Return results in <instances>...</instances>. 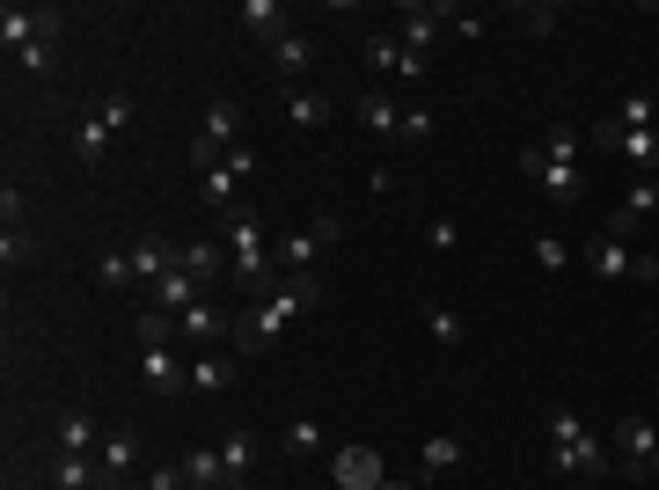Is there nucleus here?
<instances>
[{
  "label": "nucleus",
  "instance_id": "nucleus-1",
  "mask_svg": "<svg viewBox=\"0 0 659 490\" xmlns=\"http://www.w3.org/2000/svg\"><path fill=\"white\" fill-rule=\"evenodd\" d=\"M308 308H322V278H316V271H286V278H279L271 294H257V308L227 330V344H235L243 359H257V351H271V344L286 337Z\"/></svg>",
  "mask_w": 659,
  "mask_h": 490
},
{
  "label": "nucleus",
  "instance_id": "nucleus-2",
  "mask_svg": "<svg viewBox=\"0 0 659 490\" xmlns=\"http://www.w3.org/2000/svg\"><path fill=\"white\" fill-rule=\"evenodd\" d=\"M542 440H550V476H615V446L601 432H586L579 410H542Z\"/></svg>",
  "mask_w": 659,
  "mask_h": 490
},
{
  "label": "nucleus",
  "instance_id": "nucleus-3",
  "mask_svg": "<svg viewBox=\"0 0 659 490\" xmlns=\"http://www.w3.org/2000/svg\"><path fill=\"white\" fill-rule=\"evenodd\" d=\"M227 264H235V278H243L249 294H271V242H264V227L249 220V213L227 220Z\"/></svg>",
  "mask_w": 659,
  "mask_h": 490
},
{
  "label": "nucleus",
  "instance_id": "nucleus-4",
  "mask_svg": "<svg viewBox=\"0 0 659 490\" xmlns=\"http://www.w3.org/2000/svg\"><path fill=\"white\" fill-rule=\"evenodd\" d=\"M615 476L631 483H652V454H659V425L652 417H615Z\"/></svg>",
  "mask_w": 659,
  "mask_h": 490
},
{
  "label": "nucleus",
  "instance_id": "nucleus-5",
  "mask_svg": "<svg viewBox=\"0 0 659 490\" xmlns=\"http://www.w3.org/2000/svg\"><path fill=\"white\" fill-rule=\"evenodd\" d=\"M609 154H623L637 176H652L659 169V124H615V118H601V132H593Z\"/></svg>",
  "mask_w": 659,
  "mask_h": 490
},
{
  "label": "nucleus",
  "instance_id": "nucleus-6",
  "mask_svg": "<svg viewBox=\"0 0 659 490\" xmlns=\"http://www.w3.org/2000/svg\"><path fill=\"white\" fill-rule=\"evenodd\" d=\"M140 381L154 395H184V389H191V359H184L176 344H146V351H140Z\"/></svg>",
  "mask_w": 659,
  "mask_h": 490
},
{
  "label": "nucleus",
  "instance_id": "nucleus-7",
  "mask_svg": "<svg viewBox=\"0 0 659 490\" xmlns=\"http://www.w3.org/2000/svg\"><path fill=\"white\" fill-rule=\"evenodd\" d=\"M520 169L536 176V183L557 198V205H579V162H550L542 147H528V154H520Z\"/></svg>",
  "mask_w": 659,
  "mask_h": 490
},
{
  "label": "nucleus",
  "instance_id": "nucleus-8",
  "mask_svg": "<svg viewBox=\"0 0 659 490\" xmlns=\"http://www.w3.org/2000/svg\"><path fill=\"white\" fill-rule=\"evenodd\" d=\"M330 476H338V490H381V483H389V468H381L374 446H338Z\"/></svg>",
  "mask_w": 659,
  "mask_h": 490
},
{
  "label": "nucleus",
  "instance_id": "nucleus-9",
  "mask_svg": "<svg viewBox=\"0 0 659 490\" xmlns=\"http://www.w3.org/2000/svg\"><path fill=\"white\" fill-rule=\"evenodd\" d=\"M579 256H586V271H593V278H609V286H615V278H631V256H637V249L623 242V235H609V227H601Z\"/></svg>",
  "mask_w": 659,
  "mask_h": 490
},
{
  "label": "nucleus",
  "instance_id": "nucleus-10",
  "mask_svg": "<svg viewBox=\"0 0 659 490\" xmlns=\"http://www.w3.org/2000/svg\"><path fill=\"white\" fill-rule=\"evenodd\" d=\"M243 29L257 37V45H286V37H293L286 0H243Z\"/></svg>",
  "mask_w": 659,
  "mask_h": 490
},
{
  "label": "nucleus",
  "instance_id": "nucleus-11",
  "mask_svg": "<svg viewBox=\"0 0 659 490\" xmlns=\"http://www.w3.org/2000/svg\"><path fill=\"white\" fill-rule=\"evenodd\" d=\"M455 15H462V8H447V0H433V8H403V45L425 59V51H433V37L455 23Z\"/></svg>",
  "mask_w": 659,
  "mask_h": 490
},
{
  "label": "nucleus",
  "instance_id": "nucleus-12",
  "mask_svg": "<svg viewBox=\"0 0 659 490\" xmlns=\"http://www.w3.org/2000/svg\"><path fill=\"white\" fill-rule=\"evenodd\" d=\"M96 462H103V490L125 483V476H132V462H140V432H103Z\"/></svg>",
  "mask_w": 659,
  "mask_h": 490
},
{
  "label": "nucleus",
  "instance_id": "nucleus-13",
  "mask_svg": "<svg viewBox=\"0 0 659 490\" xmlns=\"http://www.w3.org/2000/svg\"><path fill=\"white\" fill-rule=\"evenodd\" d=\"M176 330H184V344H213V337H227V330H235V322L220 315L213 300H191V308H184V315H176Z\"/></svg>",
  "mask_w": 659,
  "mask_h": 490
},
{
  "label": "nucleus",
  "instance_id": "nucleus-14",
  "mask_svg": "<svg viewBox=\"0 0 659 490\" xmlns=\"http://www.w3.org/2000/svg\"><path fill=\"white\" fill-rule=\"evenodd\" d=\"M51 490H103V462L96 454H59L51 462Z\"/></svg>",
  "mask_w": 659,
  "mask_h": 490
},
{
  "label": "nucleus",
  "instance_id": "nucleus-15",
  "mask_svg": "<svg viewBox=\"0 0 659 490\" xmlns=\"http://www.w3.org/2000/svg\"><path fill=\"white\" fill-rule=\"evenodd\" d=\"M191 300H205V286H198V278H191L184 264H176L169 278H154V308H162V315H184Z\"/></svg>",
  "mask_w": 659,
  "mask_h": 490
},
{
  "label": "nucleus",
  "instance_id": "nucleus-16",
  "mask_svg": "<svg viewBox=\"0 0 659 490\" xmlns=\"http://www.w3.org/2000/svg\"><path fill=\"white\" fill-rule=\"evenodd\" d=\"M132 271H140L146 286H154V278H169V271H176V242H162V235H140V242H132Z\"/></svg>",
  "mask_w": 659,
  "mask_h": 490
},
{
  "label": "nucleus",
  "instance_id": "nucleus-17",
  "mask_svg": "<svg viewBox=\"0 0 659 490\" xmlns=\"http://www.w3.org/2000/svg\"><path fill=\"white\" fill-rule=\"evenodd\" d=\"M184 476H191V490H235V483H227L220 446H191V454H184Z\"/></svg>",
  "mask_w": 659,
  "mask_h": 490
},
{
  "label": "nucleus",
  "instance_id": "nucleus-18",
  "mask_svg": "<svg viewBox=\"0 0 659 490\" xmlns=\"http://www.w3.org/2000/svg\"><path fill=\"white\" fill-rule=\"evenodd\" d=\"M235 183H249V176L235 169V162L205 169V176H198V205H220V213H227V205H235Z\"/></svg>",
  "mask_w": 659,
  "mask_h": 490
},
{
  "label": "nucleus",
  "instance_id": "nucleus-19",
  "mask_svg": "<svg viewBox=\"0 0 659 490\" xmlns=\"http://www.w3.org/2000/svg\"><path fill=\"white\" fill-rule=\"evenodd\" d=\"M374 67H389V74H403V81H425V59H417L403 37H374Z\"/></svg>",
  "mask_w": 659,
  "mask_h": 490
},
{
  "label": "nucleus",
  "instance_id": "nucleus-20",
  "mask_svg": "<svg viewBox=\"0 0 659 490\" xmlns=\"http://www.w3.org/2000/svg\"><path fill=\"white\" fill-rule=\"evenodd\" d=\"M286 118L301 132H316V124H330V96L322 88H286Z\"/></svg>",
  "mask_w": 659,
  "mask_h": 490
},
{
  "label": "nucleus",
  "instance_id": "nucleus-21",
  "mask_svg": "<svg viewBox=\"0 0 659 490\" xmlns=\"http://www.w3.org/2000/svg\"><path fill=\"white\" fill-rule=\"evenodd\" d=\"M227 381H235V359H220V351H198L191 359V389L198 395H220Z\"/></svg>",
  "mask_w": 659,
  "mask_h": 490
},
{
  "label": "nucleus",
  "instance_id": "nucleus-22",
  "mask_svg": "<svg viewBox=\"0 0 659 490\" xmlns=\"http://www.w3.org/2000/svg\"><path fill=\"white\" fill-rule=\"evenodd\" d=\"M89 446H103V432H96V417H81V410H67V417H59V454H89Z\"/></svg>",
  "mask_w": 659,
  "mask_h": 490
},
{
  "label": "nucleus",
  "instance_id": "nucleus-23",
  "mask_svg": "<svg viewBox=\"0 0 659 490\" xmlns=\"http://www.w3.org/2000/svg\"><path fill=\"white\" fill-rule=\"evenodd\" d=\"M220 462H227V483L243 490V476L257 468V440H249V432H227V440H220Z\"/></svg>",
  "mask_w": 659,
  "mask_h": 490
},
{
  "label": "nucleus",
  "instance_id": "nucleus-24",
  "mask_svg": "<svg viewBox=\"0 0 659 490\" xmlns=\"http://www.w3.org/2000/svg\"><path fill=\"white\" fill-rule=\"evenodd\" d=\"M360 124L374 132V140H396V132H403V110H396L389 96H366L360 103Z\"/></svg>",
  "mask_w": 659,
  "mask_h": 490
},
{
  "label": "nucleus",
  "instance_id": "nucleus-25",
  "mask_svg": "<svg viewBox=\"0 0 659 490\" xmlns=\"http://www.w3.org/2000/svg\"><path fill=\"white\" fill-rule=\"evenodd\" d=\"M176 264L191 271L198 286H213V278H220V242H184V249H176Z\"/></svg>",
  "mask_w": 659,
  "mask_h": 490
},
{
  "label": "nucleus",
  "instance_id": "nucleus-26",
  "mask_svg": "<svg viewBox=\"0 0 659 490\" xmlns=\"http://www.w3.org/2000/svg\"><path fill=\"white\" fill-rule=\"evenodd\" d=\"M110 140H118V132H110V124H103V110L89 124H81V132H73V154H81V162H89V169H96L103 154H110Z\"/></svg>",
  "mask_w": 659,
  "mask_h": 490
},
{
  "label": "nucleus",
  "instance_id": "nucleus-27",
  "mask_svg": "<svg viewBox=\"0 0 659 490\" xmlns=\"http://www.w3.org/2000/svg\"><path fill=\"white\" fill-rule=\"evenodd\" d=\"M316 256H322L316 227H301V235H286V242H279V264H286V271H316Z\"/></svg>",
  "mask_w": 659,
  "mask_h": 490
},
{
  "label": "nucleus",
  "instance_id": "nucleus-28",
  "mask_svg": "<svg viewBox=\"0 0 659 490\" xmlns=\"http://www.w3.org/2000/svg\"><path fill=\"white\" fill-rule=\"evenodd\" d=\"M271 67H279V74H308V67H316V45L293 29L286 45H271Z\"/></svg>",
  "mask_w": 659,
  "mask_h": 490
},
{
  "label": "nucleus",
  "instance_id": "nucleus-29",
  "mask_svg": "<svg viewBox=\"0 0 659 490\" xmlns=\"http://www.w3.org/2000/svg\"><path fill=\"white\" fill-rule=\"evenodd\" d=\"M132 337H140V351H146V344H176L184 330H176V315H162V308H146V315H132Z\"/></svg>",
  "mask_w": 659,
  "mask_h": 490
},
{
  "label": "nucleus",
  "instance_id": "nucleus-30",
  "mask_svg": "<svg viewBox=\"0 0 659 490\" xmlns=\"http://www.w3.org/2000/svg\"><path fill=\"white\" fill-rule=\"evenodd\" d=\"M0 264H8V271H30V264H37V242H30V227H0Z\"/></svg>",
  "mask_w": 659,
  "mask_h": 490
},
{
  "label": "nucleus",
  "instance_id": "nucleus-31",
  "mask_svg": "<svg viewBox=\"0 0 659 490\" xmlns=\"http://www.w3.org/2000/svg\"><path fill=\"white\" fill-rule=\"evenodd\" d=\"M132 278H140V271H132V256H118V249H110V256H96V286H103V294H125Z\"/></svg>",
  "mask_w": 659,
  "mask_h": 490
},
{
  "label": "nucleus",
  "instance_id": "nucleus-32",
  "mask_svg": "<svg viewBox=\"0 0 659 490\" xmlns=\"http://www.w3.org/2000/svg\"><path fill=\"white\" fill-rule=\"evenodd\" d=\"M425 468H433V476L462 468V440H455V432H433V440H425Z\"/></svg>",
  "mask_w": 659,
  "mask_h": 490
},
{
  "label": "nucleus",
  "instance_id": "nucleus-33",
  "mask_svg": "<svg viewBox=\"0 0 659 490\" xmlns=\"http://www.w3.org/2000/svg\"><path fill=\"white\" fill-rule=\"evenodd\" d=\"M279 446H286V454H316V446H322V425H316V417H293L286 432H279Z\"/></svg>",
  "mask_w": 659,
  "mask_h": 490
},
{
  "label": "nucleus",
  "instance_id": "nucleus-34",
  "mask_svg": "<svg viewBox=\"0 0 659 490\" xmlns=\"http://www.w3.org/2000/svg\"><path fill=\"white\" fill-rule=\"evenodd\" d=\"M579 132H572V124H550V132H542V154H550V162H579Z\"/></svg>",
  "mask_w": 659,
  "mask_h": 490
},
{
  "label": "nucleus",
  "instance_id": "nucleus-35",
  "mask_svg": "<svg viewBox=\"0 0 659 490\" xmlns=\"http://www.w3.org/2000/svg\"><path fill=\"white\" fill-rule=\"evenodd\" d=\"M425 330H433L439 344H462V315H455V308H439V300L425 308Z\"/></svg>",
  "mask_w": 659,
  "mask_h": 490
},
{
  "label": "nucleus",
  "instance_id": "nucleus-36",
  "mask_svg": "<svg viewBox=\"0 0 659 490\" xmlns=\"http://www.w3.org/2000/svg\"><path fill=\"white\" fill-rule=\"evenodd\" d=\"M403 147H425L433 140V110H403V132H396Z\"/></svg>",
  "mask_w": 659,
  "mask_h": 490
},
{
  "label": "nucleus",
  "instance_id": "nucleus-37",
  "mask_svg": "<svg viewBox=\"0 0 659 490\" xmlns=\"http://www.w3.org/2000/svg\"><path fill=\"white\" fill-rule=\"evenodd\" d=\"M536 264L542 271H564V264H572V249H564L557 235H536Z\"/></svg>",
  "mask_w": 659,
  "mask_h": 490
},
{
  "label": "nucleus",
  "instance_id": "nucleus-38",
  "mask_svg": "<svg viewBox=\"0 0 659 490\" xmlns=\"http://www.w3.org/2000/svg\"><path fill=\"white\" fill-rule=\"evenodd\" d=\"M425 242H433L439 256H455V249H462V227H455V220H433V227H425Z\"/></svg>",
  "mask_w": 659,
  "mask_h": 490
},
{
  "label": "nucleus",
  "instance_id": "nucleus-39",
  "mask_svg": "<svg viewBox=\"0 0 659 490\" xmlns=\"http://www.w3.org/2000/svg\"><path fill=\"white\" fill-rule=\"evenodd\" d=\"M631 286H659V249H637L631 256Z\"/></svg>",
  "mask_w": 659,
  "mask_h": 490
},
{
  "label": "nucleus",
  "instance_id": "nucleus-40",
  "mask_svg": "<svg viewBox=\"0 0 659 490\" xmlns=\"http://www.w3.org/2000/svg\"><path fill=\"white\" fill-rule=\"evenodd\" d=\"M520 23H528V37H557V8H520Z\"/></svg>",
  "mask_w": 659,
  "mask_h": 490
},
{
  "label": "nucleus",
  "instance_id": "nucleus-41",
  "mask_svg": "<svg viewBox=\"0 0 659 490\" xmlns=\"http://www.w3.org/2000/svg\"><path fill=\"white\" fill-rule=\"evenodd\" d=\"M191 476H184V462H169V468H146V490H184Z\"/></svg>",
  "mask_w": 659,
  "mask_h": 490
},
{
  "label": "nucleus",
  "instance_id": "nucleus-42",
  "mask_svg": "<svg viewBox=\"0 0 659 490\" xmlns=\"http://www.w3.org/2000/svg\"><path fill=\"white\" fill-rule=\"evenodd\" d=\"M615 124H652V96H623V110H615Z\"/></svg>",
  "mask_w": 659,
  "mask_h": 490
},
{
  "label": "nucleus",
  "instance_id": "nucleus-43",
  "mask_svg": "<svg viewBox=\"0 0 659 490\" xmlns=\"http://www.w3.org/2000/svg\"><path fill=\"white\" fill-rule=\"evenodd\" d=\"M103 124H110V132H125V124H132V96H110V103H103Z\"/></svg>",
  "mask_w": 659,
  "mask_h": 490
},
{
  "label": "nucleus",
  "instance_id": "nucleus-44",
  "mask_svg": "<svg viewBox=\"0 0 659 490\" xmlns=\"http://www.w3.org/2000/svg\"><path fill=\"white\" fill-rule=\"evenodd\" d=\"M0 227H23V191H15V183L0 191Z\"/></svg>",
  "mask_w": 659,
  "mask_h": 490
},
{
  "label": "nucleus",
  "instance_id": "nucleus-45",
  "mask_svg": "<svg viewBox=\"0 0 659 490\" xmlns=\"http://www.w3.org/2000/svg\"><path fill=\"white\" fill-rule=\"evenodd\" d=\"M381 490H411V483H381Z\"/></svg>",
  "mask_w": 659,
  "mask_h": 490
},
{
  "label": "nucleus",
  "instance_id": "nucleus-46",
  "mask_svg": "<svg viewBox=\"0 0 659 490\" xmlns=\"http://www.w3.org/2000/svg\"><path fill=\"white\" fill-rule=\"evenodd\" d=\"M110 490H132V483H110ZM140 490H146V483H140Z\"/></svg>",
  "mask_w": 659,
  "mask_h": 490
},
{
  "label": "nucleus",
  "instance_id": "nucleus-47",
  "mask_svg": "<svg viewBox=\"0 0 659 490\" xmlns=\"http://www.w3.org/2000/svg\"><path fill=\"white\" fill-rule=\"evenodd\" d=\"M652 476H659V454H652Z\"/></svg>",
  "mask_w": 659,
  "mask_h": 490
}]
</instances>
